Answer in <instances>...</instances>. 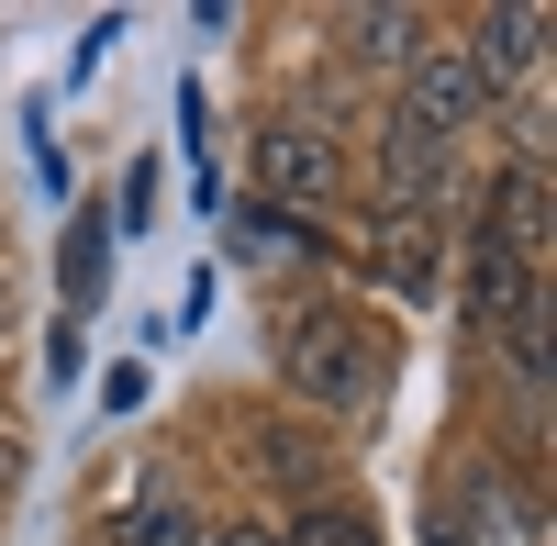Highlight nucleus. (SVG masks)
<instances>
[{"label":"nucleus","mask_w":557,"mask_h":546,"mask_svg":"<svg viewBox=\"0 0 557 546\" xmlns=\"http://www.w3.org/2000/svg\"><path fill=\"white\" fill-rule=\"evenodd\" d=\"M469 57L491 67V89H502V78H535V57H546V12H491Z\"/></svg>","instance_id":"6"},{"label":"nucleus","mask_w":557,"mask_h":546,"mask_svg":"<svg viewBox=\"0 0 557 546\" xmlns=\"http://www.w3.org/2000/svg\"><path fill=\"white\" fill-rule=\"evenodd\" d=\"M123 546H201V513L190 502H134L123 513Z\"/></svg>","instance_id":"10"},{"label":"nucleus","mask_w":557,"mask_h":546,"mask_svg":"<svg viewBox=\"0 0 557 546\" xmlns=\"http://www.w3.org/2000/svg\"><path fill=\"white\" fill-rule=\"evenodd\" d=\"M0 335H12V280H0Z\"/></svg>","instance_id":"13"},{"label":"nucleus","mask_w":557,"mask_h":546,"mask_svg":"<svg viewBox=\"0 0 557 546\" xmlns=\"http://www.w3.org/2000/svg\"><path fill=\"white\" fill-rule=\"evenodd\" d=\"M491 112V67L469 57V45H412V134H469Z\"/></svg>","instance_id":"2"},{"label":"nucleus","mask_w":557,"mask_h":546,"mask_svg":"<svg viewBox=\"0 0 557 546\" xmlns=\"http://www.w3.org/2000/svg\"><path fill=\"white\" fill-rule=\"evenodd\" d=\"M480 235L502 246V257H535L546 246V167L524 157V167H502V190H491V223Z\"/></svg>","instance_id":"4"},{"label":"nucleus","mask_w":557,"mask_h":546,"mask_svg":"<svg viewBox=\"0 0 557 546\" xmlns=\"http://www.w3.org/2000/svg\"><path fill=\"white\" fill-rule=\"evenodd\" d=\"M535 301V280H524V257H502L491 235L469 246V324H513V312Z\"/></svg>","instance_id":"5"},{"label":"nucleus","mask_w":557,"mask_h":546,"mask_svg":"<svg viewBox=\"0 0 557 546\" xmlns=\"http://www.w3.org/2000/svg\"><path fill=\"white\" fill-rule=\"evenodd\" d=\"M380 178H391V201H412V212H424L435 190H446V146H435V134H391V146H380Z\"/></svg>","instance_id":"7"},{"label":"nucleus","mask_w":557,"mask_h":546,"mask_svg":"<svg viewBox=\"0 0 557 546\" xmlns=\"http://www.w3.org/2000/svg\"><path fill=\"white\" fill-rule=\"evenodd\" d=\"M335 34L357 45V57H368V67H412V12H346Z\"/></svg>","instance_id":"9"},{"label":"nucleus","mask_w":557,"mask_h":546,"mask_svg":"<svg viewBox=\"0 0 557 546\" xmlns=\"http://www.w3.org/2000/svg\"><path fill=\"white\" fill-rule=\"evenodd\" d=\"M278 369H290V390L323 401V413H368V401H380V346H368L357 312H290Z\"/></svg>","instance_id":"1"},{"label":"nucleus","mask_w":557,"mask_h":546,"mask_svg":"<svg viewBox=\"0 0 557 546\" xmlns=\"http://www.w3.org/2000/svg\"><path fill=\"white\" fill-rule=\"evenodd\" d=\"M435 546H491V480H446L435 491Z\"/></svg>","instance_id":"8"},{"label":"nucleus","mask_w":557,"mask_h":546,"mask_svg":"<svg viewBox=\"0 0 557 546\" xmlns=\"http://www.w3.org/2000/svg\"><path fill=\"white\" fill-rule=\"evenodd\" d=\"M278 546H380V535L346 524V513H301V535H278Z\"/></svg>","instance_id":"11"},{"label":"nucleus","mask_w":557,"mask_h":546,"mask_svg":"<svg viewBox=\"0 0 557 546\" xmlns=\"http://www.w3.org/2000/svg\"><path fill=\"white\" fill-rule=\"evenodd\" d=\"M212 546H278V535H268V524H223Z\"/></svg>","instance_id":"12"},{"label":"nucleus","mask_w":557,"mask_h":546,"mask_svg":"<svg viewBox=\"0 0 557 546\" xmlns=\"http://www.w3.org/2000/svg\"><path fill=\"white\" fill-rule=\"evenodd\" d=\"M335 178L346 167H335V146H323L312 123H268L257 134V190L268 201H335Z\"/></svg>","instance_id":"3"}]
</instances>
